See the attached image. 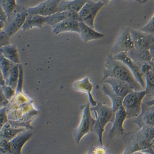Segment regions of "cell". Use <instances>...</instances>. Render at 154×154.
<instances>
[{
	"mask_svg": "<svg viewBox=\"0 0 154 154\" xmlns=\"http://www.w3.org/2000/svg\"><path fill=\"white\" fill-rule=\"evenodd\" d=\"M102 90L106 95L110 98L112 102V109L113 113L115 114L117 112L122 106L124 98L117 95L113 91L111 86L106 83H103Z\"/></svg>",
	"mask_w": 154,
	"mask_h": 154,
	"instance_id": "obj_20",
	"label": "cell"
},
{
	"mask_svg": "<svg viewBox=\"0 0 154 154\" xmlns=\"http://www.w3.org/2000/svg\"><path fill=\"white\" fill-rule=\"evenodd\" d=\"M3 94L5 95V97L8 100H11L14 96L15 90L11 88L10 86L5 85L3 87H1Z\"/></svg>",
	"mask_w": 154,
	"mask_h": 154,
	"instance_id": "obj_32",
	"label": "cell"
},
{
	"mask_svg": "<svg viewBox=\"0 0 154 154\" xmlns=\"http://www.w3.org/2000/svg\"><path fill=\"white\" fill-rule=\"evenodd\" d=\"M11 127V125L9 124L6 123L1 128V139H4L10 141L18 134L26 130L25 128H14Z\"/></svg>",
	"mask_w": 154,
	"mask_h": 154,
	"instance_id": "obj_24",
	"label": "cell"
},
{
	"mask_svg": "<svg viewBox=\"0 0 154 154\" xmlns=\"http://www.w3.org/2000/svg\"><path fill=\"white\" fill-rule=\"evenodd\" d=\"M149 51L151 57V62L154 63V42L152 44L149 49Z\"/></svg>",
	"mask_w": 154,
	"mask_h": 154,
	"instance_id": "obj_37",
	"label": "cell"
},
{
	"mask_svg": "<svg viewBox=\"0 0 154 154\" xmlns=\"http://www.w3.org/2000/svg\"><path fill=\"white\" fill-rule=\"evenodd\" d=\"M1 54L5 58L16 64L20 63V58L17 50L16 47L14 45L2 47L0 49Z\"/></svg>",
	"mask_w": 154,
	"mask_h": 154,
	"instance_id": "obj_25",
	"label": "cell"
},
{
	"mask_svg": "<svg viewBox=\"0 0 154 154\" xmlns=\"http://www.w3.org/2000/svg\"><path fill=\"white\" fill-rule=\"evenodd\" d=\"M126 54L136 62L143 63L151 62V57L149 50H140L134 48L129 51Z\"/></svg>",
	"mask_w": 154,
	"mask_h": 154,
	"instance_id": "obj_22",
	"label": "cell"
},
{
	"mask_svg": "<svg viewBox=\"0 0 154 154\" xmlns=\"http://www.w3.org/2000/svg\"><path fill=\"white\" fill-rule=\"evenodd\" d=\"M17 5L14 0H1L0 7L6 13L8 17L12 14L16 8Z\"/></svg>",
	"mask_w": 154,
	"mask_h": 154,
	"instance_id": "obj_29",
	"label": "cell"
},
{
	"mask_svg": "<svg viewBox=\"0 0 154 154\" xmlns=\"http://www.w3.org/2000/svg\"><path fill=\"white\" fill-rule=\"evenodd\" d=\"M113 57L115 59L122 62L128 66L133 74L135 78L144 90L146 88V82L144 80V75L141 71V66L143 63L134 61L125 53L118 54Z\"/></svg>",
	"mask_w": 154,
	"mask_h": 154,
	"instance_id": "obj_9",
	"label": "cell"
},
{
	"mask_svg": "<svg viewBox=\"0 0 154 154\" xmlns=\"http://www.w3.org/2000/svg\"><path fill=\"white\" fill-rule=\"evenodd\" d=\"M146 88L144 90L146 96L151 99L154 98V74L152 70L149 71L144 75Z\"/></svg>",
	"mask_w": 154,
	"mask_h": 154,
	"instance_id": "obj_26",
	"label": "cell"
},
{
	"mask_svg": "<svg viewBox=\"0 0 154 154\" xmlns=\"http://www.w3.org/2000/svg\"><path fill=\"white\" fill-rule=\"evenodd\" d=\"M140 30L144 32L154 35V14L148 23Z\"/></svg>",
	"mask_w": 154,
	"mask_h": 154,
	"instance_id": "obj_30",
	"label": "cell"
},
{
	"mask_svg": "<svg viewBox=\"0 0 154 154\" xmlns=\"http://www.w3.org/2000/svg\"><path fill=\"white\" fill-rule=\"evenodd\" d=\"M102 82L108 84L117 95L123 98L128 94L134 91L131 85L128 83L113 77L106 79L102 81Z\"/></svg>",
	"mask_w": 154,
	"mask_h": 154,
	"instance_id": "obj_14",
	"label": "cell"
},
{
	"mask_svg": "<svg viewBox=\"0 0 154 154\" xmlns=\"http://www.w3.org/2000/svg\"><path fill=\"white\" fill-rule=\"evenodd\" d=\"M127 115L123 106L115 114L113 126L108 134L109 141L116 138L123 137L126 134L123 128V124L127 119Z\"/></svg>",
	"mask_w": 154,
	"mask_h": 154,
	"instance_id": "obj_10",
	"label": "cell"
},
{
	"mask_svg": "<svg viewBox=\"0 0 154 154\" xmlns=\"http://www.w3.org/2000/svg\"><path fill=\"white\" fill-rule=\"evenodd\" d=\"M82 114L81 121L78 127L74 131L73 135L75 142L79 143L82 138L85 135L93 131L96 120L92 117L90 103L82 106Z\"/></svg>",
	"mask_w": 154,
	"mask_h": 154,
	"instance_id": "obj_5",
	"label": "cell"
},
{
	"mask_svg": "<svg viewBox=\"0 0 154 154\" xmlns=\"http://www.w3.org/2000/svg\"><path fill=\"white\" fill-rule=\"evenodd\" d=\"M5 26V23L3 21H0V29L2 30V29H4Z\"/></svg>",
	"mask_w": 154,
	"mask_h": 154,
	"instance_id": "obj_40",
	"label": "cell"
},
{
	"mask_svg": "<svg viewBox=\"0 0 154 154\" xmlns=\"http://www.w3.org/2000/svg\"><path fill=\"white\" fill-rule=\"evenodd\" d=\"M153 150L154 151V144H152V145L151 146Z\"/></svg>",
	"mask_w": 154,
	"mask_h": 154,
	"instance_id": "obj_45",
	"label": "cell"
},
{
	"mask_svg": "<svg viewBox=\"0 0 154 154\" xmlns=\"http://www.w3.org/2000/svg\"><path fill=\"white\" fill-rule=\"evenodd\" d=\"M106 154H109L108 153H106ZM122 154H131V153L130 152H129V151H128V150H126V149H125V150L124 152H123V153Z\"/></svg>",
	"mask_w": 154,
	"mask_h": 154,
	"instance_id": "obj_43",
	"label": "cell"
},
{
	"mask_svg": "<svg viewBox=\"0 0 154 154\" xmlns=\"http://www.w3.org/2000/svg\"><path fill=\"white\" fill-rule=\"evenodd\" d=\"M73 88L75 90L87 93L90 104L93 107L95 106L97 102L94 100L92 95L93 85L88 77H85L83 79L76 81L73 84Z\"/></svg>",
	"mask_w": 154,
	"mask_h": 154,
	"instance_id": "obj_17",
	"label": "cell"
},
{
	"mask_svg": "<svg viewBox=\"0 0 154 154\" xmlns=\"http://www.w3.org/2000/svg\"><path fill=\"white\" fill-rule=\"evenodd\" d=\"M46 17L36 14H29L22 27L23 31H26L34 27L42 29L46 23Z\"/></svg>",
	"mask_w": 154,
	"mask_h": 154,
	"instance_id": "obj_23",
	"label": "cell"
},
{
	"mask_svg": "<svg viewBox=\"0 0 154 154\" xmlns=\"http://www.w3.org/2000/svg\"><path fill=\"white\" fill-rule=\"evenodd\" d=\"M145 90L133 91L124 98L122 106L126 112L127 119H134L140 114L142 110L143 100L146 97Z\"/></svg>",
	"mask_w": 154,
	"mask_h": 154,
	"instance_id": "obj_4",
	"label": "cell"
},
{
	"mask_svg": "<svg viewBox=\"0 0 154 154\" xmlns=\"http://www.w3.org/2000/svg\"><path fill=\"white\" fill-rule=\"evenodd\" d=\"M79 26L81 38L84 42L99 40L104 37V34L95 31L94 29L89 26L83 21H79Z\"/></svg>",
	"mask_w": 154,
	"mask_h": 154,
	"instance_id": "obj_18",
	"label": "cell"
},
{
	"mask_svg": "<svg viewBox=\"0 0 154 154\" xmlns=\"http://www.w3.org/2000/svg\"><path fill=\"white\" fill-rule=\"evenodd\" d=\"M7 122L6 108L3 107L1 110V128H2L6 123H7Z\"/></svg>",
	"mask_w": 154,
	"mask_h": 154,
	"instance_id": "obj_34",
	"label": "cell"
},
{
	"mask_svg": "<svg viewBox=\"0 0 154 154\" xmlns=\"http://www.w3.org/2000/svg\"><path fill=\"white\" fill-rule=\"evenodd\" d=\"M19 64H16L10 72L9 76L5 81V85L10 86L14 90L17 87L19 77Z\"/></svg>",
	"mask_w": 154,
	"mask_h": 154,
	"instance_id": "obj_27",
	"label": "cell"
},
{
	"mask_svg": "<svg viewBox=\"0 0 154 154\" xmlns=\"http://www.w3.org/2000/svg\"></svg>",
	"mask_w": 154,
	"mask_h": 154,
	"instance_id": "obj_46",
	"label": "cell"
},
{
	"mask_svg": "<svg viewBox=\"0 0 154 154\" xmlns=\"http://www.w3.org/2000/svg\"><path fill=\"white\" fill-rule=\"evenodd\" d=\"M91 111L95 113L96 122L93 131L97 135L100 146H103V134L107 124L113 122L115 113L112 107L109 106L101 102H97L95 106L91 108Z\"/></svg>",
	"mask_w": 154,
	"mask_h": 154,
	"instance_id": "obj_3",
	"label": "cell"
},
{
	"mask_svg": "<svg viewBox=\"0 0 154 154\" xmlns=\"http://www.w3.org/2000/svg\"><path fill=\"white\" fill-rule=\"evenodd\" d=\"M136 131L126 133L123 137L125 149L132 154L151 148L154 139V128L143 127Z\"/></svg>",
	"mask_w": 154,
	"mask_h": 154,
	"instance_id": "obj_2",
	"label": "cell"
},
{
	"mask_svg": "<svg viewBox=\"0 0 154 154\" xmlns=\"http://www.w3.org/2000/svg\"><path fill=\"white\" fill-rule=\"evenodd\" d=\"M88 0L61 1L58 6V12L70 11L79 13Z\"/></svg>",
	"mask_w": 154,
	"mask_h": 154,
	"instance_id": "obj_21",
	"label": "cell"
},
{
	"mask_svg": "<svg viewBox=\"0 0 154 154\" xmlns=\"http://www.w3.org/2000/svg\"><path fill=\"white\" fill-rule=\"evenodd\" d=\"M132 122L140 129L143 127L154 128V106H148L143 103L142 110L139 116L133 119Z\"/></svg>",
	"mask_w": 154,
	"mask_h": 154,
	"instance_id": "obj_13",
	"label": "cell"
},
{
	"mask_svg": "<svg viewBox=\"0 0 154 154\" xmlns=\"http://www.w3.org/2000/svg\"><path fill=\"white\" fill-rule=\"evenodd\" d=\"M68 19H75L79 22L82 21L78 13L73 11H67L57 12L53 15L46 17V23L52 26Z\"/></svg>",
	"mask_w": 154,
	"mask_h": 154,
	"instance_id": "obj_16",
	"label": "cell"
},
{
	"mask_svg": "<svg viewBox=\"0 0 154 154\" xmlns=\"http://www.w3.org/2000/svg\"><path fill=\"white\" fill-rule=\"evenodd\" d=\"M60 0H48L45 1L34 7L28 8L29 14H36L48 17L58 12Z\"/></svg>",
	"mask_w": 154,
	"mask_h": 154,
	"instance_id": "obj_11",
	"label": "cell"
},
{
	"mask_svg": "<svg viewBox=\"0 0 154 154\" xmlns=\"http://www.w3.org/2000/svg\"><path fill=\"white\" fill-rule=\"evenodd\" d=\"M95 154L94 153V152H93V149H91V150H89V151L87 153V154Z\"/></svg>",
	"mask_w": 154,
	"mask_h": 154,
	"instance_id": "obj_44",
	"label": "cell"
},
{
	"mask_svg": "<svg viewBox=\"0 0 154 154\" xmlns=\"http://www.w3.org/2000/svg\"><path fill=\"white\" fill-rule=\"evenodd\" d=\"M134 48L130 28L126 27L122 30L114 42L111 50V54L114 56L121 53H126Z\"/></svg>",
	"mask_w": 154,
	"mask_h": 154,
	"instance_id": "obj_8",
	"label": "cell"
},
{
	"mask_svg": "<svg viewBox=\"0 0 154 154\" xmlns=\"http://www.w3.org/2000/svg\"><path fill=\"white\" fill-rule=\"evenodd\" d=\"M144 104L148 106H154V98L152 99L146 101V102H143Z\"/></svg>",
	"mask_w": 154,
	"mask_h": 154,
	"instance_id": "obj_38",
	"label": "cell"
},
{
	"mask_svg": "<svg viewBox=\"0 0 154 154\" xmlns=\"http://www.w3.org/2000/svg\"><path fill=\"white\" fill-rule=\"evenodd\" d=\"M0 151V154H13L11 151L9 141L1 139Z\"/></svg>",
	"mask_w": 154,
	"mask_h": 154,
	"instance_id": "obj_31",
	"label": "cell"
},
{
	"mask_svg": "<svg viewBox=\"0 0 154 154\" xmlns=\"http://www.w3.org/2000/svg\"><path fill=\"white\" fill-rule=\"evenodd\" d=\"M109 77L124 81L130 84L134 91L144 90L128 66L122 62L115 59L111 54H109L106 58L102 82Z\"/></svg>",
	"mask_w": 154,
	"mask_h": 154,
	"instance_id": "obj_1",
	"label": "cell"
},
{
	"mask_svg": "<svg viewBox=\"0 0 154 154\" xmlns=\"http://www.w3.org/2000/svg\"><path fill=\"white\" fill-rule=\"evenodd\" d=\"M93 150L95 154H106V150L103 146L95 147Z\"/></svg>",
	"mask_w": 154,
	"mask_h": 154,
	"instance_id": "obj_35",
	"label": "cell"
},
{
	"mask_svg": "<svg viewBox=\"0 0 154 154\" xmlns=\"http://www.w3.org/2000/svg\"><path fill=\"white\" fill-rule=\"evenodd\" d=\"M0 68L1 72L3 75V78L6 80L9 76L12 68L16 65V64L10 61L3 57L2 54H0Z\"/></svg>",
	"mask_w": 154,
	"mask_h": 154,
	"instance_id": "obj_28",
	"label": "cell"
},
{
	"mask_svg": "<svg viewBox=\"0 0 154 154\" xmlns=\"http://www.w3.org/2000/svg\"><path fill=\"white\" fill-rule=\"evenodd\" d=\"M8 16L3 11L2 8L0 7V21H3L6 24L7 22Z\"/></svg>",
	"mask_w": 154,
	"mask_h": 154,
	"instance_id": "obj_36",
	"label": "cell"
},
{
	"mask_svg": "<svg viewBox=\"0 0 154 154\" xmlns=\"http://www.w3.org/2000/svg\"><path fill=\"white\" fill-rule=\"evenodd\" d=\"M32 135V134L29 131L20 133L9 141L12 154H21V149L23 146L30 139Z\"/></svg>",
	"mask_w": 154,
	"mask_h": 154,
	"instance_id": "obj_19",
	"label": "cell"
},
{
	"mask_svg": "<svg viewBox=\"0 0 154 154\" xmlns=\"http://www.w3.org/2000/svg\"><path fill=\"white\" fill-rule=\"evenodd\" d=\"M28 8L17 5L16 8L12 14L8 17L7 22L3 31L9 36H11L22 28L29 14Z\"/></svg>",
	"mask_w": 154,
	"mask_h": 154,
	"instance_id": "obj_6",
	"label": "cell"
},
{
	"mask_svg": "<svg viewBox=\"0 0 154 154\" xmlns=\"http://www.w3.org/2000/svg\"><path fill=\"white\" fill-rule=\"evenodd\" d=\"M109 2V1L94 2L88 0L78 13L82 21L94 29V21L97 13Z\"/></svg>",
	"mask_w": 154,
	"mask_h": 154,
	"instance_id": "obj_7",
	"label": "cell"
},
{
	"mask_svg": "<svg viewBox=\"0 0 154 154\" xmlns=\"http://www.w3.org/2000/svg\"><path fill=\"white\" fill-rule=\"evenodd\" d=\"M150 63L152 66V71L153 73L154 74V63L151 62H150Z\"/></svg>",
	"mask_w": 154,
	"mask_h": 154,
	"instance_id": "obj_42",
	"label": "cell"
},
{
	"mask_svg": "<svg viewBox=\"0 0 154 154\" xmlns=\"http://www.w3.org/2000/svg\"><path fill=\"white\" fill-rule=\"evenodd\" d=\"M1 48L10 45L9 36L4 31H1Z\"/></svg>",
	"mask_w": 154,
	"mask_h": 154,
	"instance_id": "obj_33",
	"label": "cell"
},
{
	"mask_svg": "<svg viewBox=\"0 0 154 154\" xmlns=\"http://www.w3.org/2000/svg\"><path fill=\"white\" fill-rule=\"evenodd\" d=\"M52 28L53 32L57 35L67 31L80 33L79 21L73 19H66L53 26Z\"/></svg>",
	"mask_w": 154,
	"mask_h": 154,
	"instance_id": "obj_15",
	"label": "cell"
},
{
	"mask_svg": "<svg viewBox=\"0 0 154 154\" xmlns=\"http://www.w3.org/2000/svg\"><path fill=\"white\" fill-rule=\"evenodd\" d=\"M130 33L134 48L140 50H149L154 42V35L140 31L130 29Z\"/></svg>",
	"mask_w": 154,
	"mask_h": 154,
	"instance_id": "obj_12",
	"label": "cell"
},
{
	"mask_svg": "<svg viewBox=\"0 0 154 154\" xmlns=\"http://www.w3.org/2000/svg\"><path fill=\"white\" fill-rule=\"evenodd\" d=\"M146 149L151 154H154V151L153 150V149H152V148L151 147V148H148V149Z\"/></svg>",
	"mask_w": 154,
	"mask_h": 154,
	"instance_id": "obj_41",
	"label": "cell"
},
{
	"mask_svg": "<svg viewBox=\"0 0 154 154\" xmlns=\"http://www.w3.org/2000/svg\"><path fill=\"white\" fill-rule=\"evenodd\" d=\"M132 154H151L147 149H144V150L135 152L133 153Z\"/></svg>",
	"mask_w": 154,
	"mask_h": 154,
	"instance_id": "obj_39",
	"label": "cell"
}]
</instances>
